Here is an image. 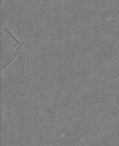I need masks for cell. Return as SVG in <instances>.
Wrapping results in <instances>:
<instances>
[{"instance_id":"obj_1","label":"cell","mask_w":119,"mask_h":146,"mask_svg":"<svg viewBox=\"0 0 119 146\" xmlns=\"http://www.w3.org/2000/svg\"><path fill=\"white\" fill-rule=\"evenodd\" d=\"M22 47L20 42L7 28L1 32V68L3 69L17 55Z\"/></svg>"}]
</instances>
